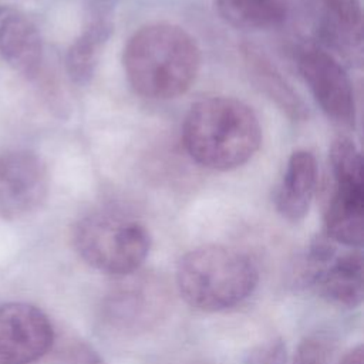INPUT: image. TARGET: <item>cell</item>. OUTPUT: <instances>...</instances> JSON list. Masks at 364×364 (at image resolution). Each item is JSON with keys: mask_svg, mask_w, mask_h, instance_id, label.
Returning a JSON list of instances; mask_svg holds the SVG:
<instances>
[{"mask_svg": "<svg viewBox=\"0 0 364 364\" xmlns=\"http://www.w3.org/2000/svg\"><path fill=\"white\" fill-rule=\"evenodd\" d=\"M219 16L243 30H266L282 26L291 10V0H215Z\"/></svg>", "mask_w": 364, "mask_h": 364, "instance_id": "16", "label": "cell"}, {"mask_svg": "<svg viewBox=\"0 0 364 364\" xmlns=\"http://www.w3.org/2000/svg\"><path fill=\"white\" fill-rule=\"evenodd\" d=\"M296 64L326 117L341 127H354L357 109L353 84L336 55L316 43H303L296 50Z\"/></svg>", "mask_w": 364, "mask_h": 364, "instance_id": "5", "label": "cell"}, {"mask_svg": "<svg viewBox=\"0 0 364 364\" xmlns=\"http://www.w3.org/2000/svg\"><path fill=\"white\" fill-rule=\"evenodd\" d=\"M340 364H364L363 346H357L350 351H347V354L343 357Z\"/></svg>", "mask_w": 364, "mask_h": 364, "instance_id": "19", "label": "cell"}, {"mask_svg": "<svg viewBox=\"0 0 364 364\" xmlns=\"http://www.w3.org/2000/svg\"><path fill=\"white\" fill-rule=\"evenodd\" d=\"M121 279L105 300V318L121 330L148 327L165 307L164 286L154 277H134V273Z\"/></svg>", "mask_w": 364, "mask_h": 364, "instance_id": "8", "label": "cell"}, {"mask_svg": "<svg viewBox=\"0 0 364 364\" xmlns=\"http://www.w3.org/2000/svg\"><path fill=\"white\" fill-rule=\"evenodd\" d=\"M112 31L109 0H91L88 20L65 54V71L73 82L87 85L92 80Z\"/></svg>", "mask_w": 364, "mask_h": 364, "instance_id": "9", "label": "cell"}, {"mask_svg": "<svg viewBox=\"0 0 364 364\" xmlns=\"http://www.w3.org/2000/svg\"><path fill=\"white\" fill-rule=\"evenodd\" d=\"M259 273L240 250L206 245L189 250L178 263L176 286L183 300L200 311H222L245 301L256 289Z\"/></svg>", "mask_w": 364, "mask_h": 364, "instance_id": "3", "label": "cell"}, {"mask_svg": "<svg viewBox=\"0 0 364 364\" xmlns=\"http://www.w3.org/2000/svg\"><path fill=\"white\" fill-rule=\"evenodd\" d=\"M122 65L138 95L156 101L173 100L195 82L200 50L185 28L172 23H151L128 38Z\"/></svg>", "mask_w": 364, "mask_h": 364, "instance_id": "1", "label": "cell"}, {"mask_svg": "<svg viewBox=\"0 0 364 364\" xmlns=\"http://www.w3.org/2000/svg\"><path fill=\"white\" fill-rule=\"evenodd\" d=\"M317 179L314 155L307 149L294 151L273 193L274 208L279 215L290 222L301 220L309 213L317 189Z\"/></svg>", "mask_w": 364, "mask_h": 364, "instance_id": "11", "label": "cell"}, {"mask_svg": "<svg viewBox=\"0 0 364 364\" xmlns=\"http://www.w3.org/2000/svg\"><path fill=\"white\" fill-rule=\"evenodd\" d=\"M363 256L350 252L334 256L320 272L311 287L326 301L346 309H354L363 301Z\"/></svg>", "mask_w": 364, "mask_h": 364, "instance_id": "15", "label": "cell"}, {"mask_svg": "<svg viewBox=\"0 0 364 364\" xmlns=\"http://www.w3.org/2000/svg\"><path fill=\"white\" fill-rule=\"evenodd\" d=\"M0 54L26 80H36L43 67L44 47L37 26L23 14H10L0 21Z\"/></svg>", "mask_w": 364, "mask_h": 364, "instance_id": "12", "label": "cell"}, {"mask_svg": "<svg viewBox=\"0 0 364 364\" xmlns=\"http://www.w3.org/2000/svg\"><path fill=\"white\" fill-rule=\"evenodd\" d=\"M287 348L282 337L267 338L249 350L245 364H286Z\"/></svg>", "mask_w": 364, "mask_h": 364, "instance_id": "17", "label": "cell"}, {"mask_svg": "<svg viewBox=\"0 0 364 364\" xmlns=\"http://www.w3.org/2000/svg\"><path fill=\"white\" fill-rule=\"evenodd\" d=\"M240 53L256 87L291 121H304L309 117L307 105L270 57L252 43L242 44Z\"/></svg>", "mask_w": 364, "mask_h": 364, "instance_id": "13", "label": "cell"}, {"mask_svg": "<svg viewBox=\"0 0 364 364\" xmlns=\"http://www.w3.org/2000/svg\"><path fill=\"white\" fill-rule=\"evenodd\" d=\"M50 176L34 152L14 149L0 154V216L18 219L37 210L47 199Z\"/></svg>", "mask_w": 364, "mask_h": 364, "instance_id": "6", "label": "cell"}, {"mask_svg": "<svg viewBox=\"0 0 364 364\" xmlns=\"http://www.w3.org/2000/svg\"><path fill=\"white\" fill-rule=\"evenodd\" d=\"M327 357V346L320 337H307L304 338L290 364H324Z\"/></svg>", "mask_w": 364, "mask_h": 364, "instance_id": "18", "label": "cell"}, {"mask_svg": "<svg viewBox=\"0 0 364 364\" xmlns=\"http://www.w3.org/2000/svg\"><path fill=\"white\" fill-rule=\"evenodd\" d=\"M182 142L198 165L226 172L255 156L262 144V127L246 102L233 97H209L186 112Z\"/></svg>", "mask_w": 364, "mask_h": 364, "instance_id": "2", "label": "cell"}, {"mask_svg": "<svg viewBox=\"0 0 364 364\" xmlns=\"http://www.w3.org/2000/svg\"><path fill=\"white\" fill-rule=\"evenodd\" d=\"M78 256L98 272L122 277L138 272L151 247V236L139 220L114 210H94L74 226Z\"/></svg>", "mask_w": 364, "mask_h": 364, "instance_id": "4", "label": "cell"}, {"mask_svg": "<svg viewBox=\"0 0 364 364\" xmlns=\"http://www.w3.org/2000/svg\"><path fill=\"white\" fill-rule=\"evenodd\" d=\"M53 343L54 328L43 310L21 301L0 304V364H31Z\"/></svg>", "mask_w": 364, "mask_h": 364, "instance_id": "7", "label": "cell"}, {"mask_svg": "<svg viewBox=\"0 0 364 364\" xmlns=\"http://www.w3.org/2000/svg\"><path fill=\"white\" fill-rule=\"evenodd\" d=\"M324 235L344 246L363 245L364 179H333L324 210Z\"/></svg>", "mask_w": 364, "mask_h": 364, "instance_id": "10", "label": "cell"}, {"mask_svg": "<svg viewBox=\"0 0 364 364\" xmlns=\"http://www.w3.org/2000/svg\"><path fill=\"white\" fill-rule=\"evenodd\" d=\"M323 41L336 50L353 53L363 41L360 0H310Z\"/></svg>", "mask_w": 364, "mask_h": 364, "instance_id": "14", "label": "cell"}]
</instances>
